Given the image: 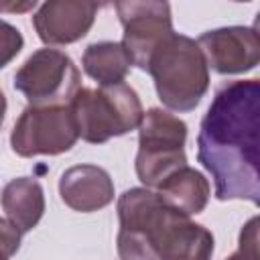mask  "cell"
<instances>
[{"mask_svg":"<svg viewBox=\"0 0 260 260\" xmlns=\"http://www.w3.org/2000/svg\"><path fill=\"white\" fill-rule=\"evenodd\" d=\"M197 160L211 175L215 199L260 203V81L223 83L197 134Z\"/></svg>","mask_w":260,"mask_h":260,"instance_id":"6da1fadb","label":"cell"},{"mask_svg":"<svg viewBox=\"0 0 260 260\" xmlns=\"http://www.w3.org/2000/svg\"><path fill=\"white\" fill-rule=\"evenodd\" d=\"M146 71L154 81L158 100L173 112L195 110L209 89V67L187 35L171 32L152 51Z\"/></svg>","mask_w":260,"mask_h":260,"instance_id":"7a4b0ae2","label":"cell"},{"mask_svg":"<svg viewBox=\"0 0 260 260\" xmlns=\"http://www.w3.org/2000/svg\"><path fill=\"white\" fill-rule=\"evenodd\" d=\"M77 134L89 144H104L110 138L124 136L140 126L144 116L134 87L128 83L79 87L69 104Z\"/></svg>","mask_w":260,"mask_h":260,"instance_id":"3957f363","label":"cell"},{"mask_svg":"<svg viewBox=\"0 0 260 260\" xmlns=\"http://www.w3.org/2000/svg\"><path fill=\"white\" fill-rule=\"evenodd\" d=\"M187 124L162 108L144 112L138 126L134 169L146 189H156L171 173L187 165Z\"/></svg>","mask_w":260,"mask_h":260,"instance_id":"277c9868","label":"cell"},{"mask_svg":"<svg viewBox=\"0 0 260 260\" xmlns=\"http://www.w3.org/2000/svg\"><path fill=\"white\" fill-rule=\"evenodd\" d=\"M79 87L81 73L77 65L59 49L35 51L14 73V89L35 108L69 106Z\"/></svg>","mask_w":260,"mask_h":260,"instance_id":"5b68a950","label":"cell"},{"mask_svg":"<svg viewBox=\"0 0 260 260\" xmlns=\"http://www.w3.org/2000/svg\"><path fill=\"white\" fill-rule=\"evenodd\" d=\"M79 140L73 112L69 106H49L22 110L10 132V146L22 158L39 154H63Z\"/></svg>","mask_w":260,"mask_h":260,"instance_id":"8992f818","label":"cell"},{"mask_svg":"<svg viewBox=\"0 0 260 260\" xmlns=\"http://www.w3.org/2000/svg\"><path fill=\"white\" fill-rule=\"evenodd\" d=\"M118 18L124 26V39L120 41L128 51L132 65L146 71L152 51L173 30V16L169 2H116Z\"/></svg>","mask_w":260,"mask_h":260,"instance_id":"52a82bcc","label":"cell"},{"mask_svg":"<svg viewBox=\"0 0 260 260\" xmlns=\"http://www.w3.org/2000/svg\"><path fill=\"white\" fill-rule=\"evenodd\" d=\"M197 45L207 67L219 75L252 71L260 61V41L254 26H221L203 32Z\"/></svg>","mask_w":260,"mask_h":260,"instance_id":"ba28073f","label":"cell"},{"mask_svg":"<svg viewBox=\"0 0 260 260\" xmlns=\"http://www.w3.org/2000/svg\"><path fill=\"white\" fill-rule=\"evenodd\" d=\"M98 10L89 0H49L37 8L32 26L45 45H71L89 32Z\"/></svg>","mask_w":260,"mask_h":260,"instance_id":"9c48e42d","label":"cell"},{"mask_svg":"<svg viewBox=\"0 0 260 260\" xmlns=\"http://www.w3.org/2000/svg\"><path fill=\"white\" fill-rule=\"evenodd\" d=\"M59 195L73 211L91 213L114 201V181L98 165H75L61 173Z\"/></svg>","mask_w":260,"mask_h":260,"instance_id":"30bf717a","label":"cell"},{"mask_svg":"<svg viewBox=\"0 0 260 260\" xmlns=\"http://www.w3.org/2000/svg\"><path fill=\"white\" fill-rule=\"evenodd\" d=\"M156 195L169 209L191 217L205 209L211 195V187L203 173L185 165L171 173L156 187Z\"/></svg>","mask_w":260,"mask_h":260,"instance_id":"8fae6325","label":"cell"},{"mask_svg":"<svg viewBox=\"0 0 260 260\" xmlns=\"http://www.w3.org/2000/svg\"><path fill=\"white\" fill-rule=\"evenodd\" d=\"M0 201L8 221L20 234L37 228L45 213V193L41 183L32 177H16L8 181Z\"/></svg>","mask_w":260,"mask_h":260,"instance_id":"7c38bea8","label":"cell"},{"mask_svg":"<svg viewBox=\"0 0 260 260\" xmlns=\"http://www.w3.org/2000/svg\"><path fill=\"white\" fill-rule=\"evenodd\" d=\"M81 67L83 71L102 85H116L124 83L132 59L122 43L118 41H100L85 47L81 55Z\"/></svg>","mask_w":260,"mask_h":260,"instance_id":"4fadbf2b","label":"cell"},{"mask_svg":"<svg viewBox=\"0 0 260 260\" xmlns=\"http://www.w3.org/2000/svg\"><path fill=\"white\" fill-rule=\"evenodd\" d=\"M211 256H213V236L205 225H201L187 246H183L165 260H211Z\"/></svg>","mask_w":260,"mask_h":260,"instance_id":"5bb4252c","label":"cell"},{"mask_svg":"<svg viewBox=\"0 0 260 260\" xmlns=\"http://www.w3.org/2000/svg\"><path fill=\"white\" fill-rule=\"evenodd\" d=\"M225 260H260L258 254V217H250L240 232L238 250Z\"/></svg>","mask_w":260,"mask_h":260,"instance_id":"9a60e30c","label":"cell"},{"mask_svg":"<svg viewBox=\"0 0 260 260\" xmlns=\"http://www.w3.org/2000/svg\"><path fill=\"white\" fill-rule=\"evenodd\" d=\"M22 47H24L22 32L14 24L0 18V69H4L12 59H16Z\"/></svg>","mask_w":260,"mask_h":260,"instance_id":"2e32d148","label":"cell"},{"mask_svg":"<svg viewBox=\"0 0 260 260\" xmlns=\"http://www.w3.org/2000/svg\"><path fill=\"white\" fill-rule=\"evenodd\" d=\"M20 240H22V234L8 219L0 217V256L2 258L14 256L20 248Z\"/></svg>","mask_w":260,"mask_h":260,"instance_id":"e0dca14e","label":"cell"},{"mask_svg":"<svg viewBox=\"0 0 260 260\" xmlns=\"http://www.w3.org/2000/svg\"><path fill=\"white\" fill-rule=\"evenodd\" d=\"M37 8V0H28V2H0V12H28Z\"/></svg>","mask_w":260,"mask_h":260,"instance_id":"ac0fdd59","label":"cell"},{"mask_svg":"<svg viewBox=\"0 0 260 260\" xmlns=\"http://www.w3.org/2000/svg\"><path fill=\"white\" fill-rule=\"evenodd\" d=\"M4 114H6V95L0 89V128H2V122H4Z\"/></svg>","mask_w":260,"mask_h":260,"instance_id":"d6986e66","label":"cell"},{"mask_svg":"<svg viewBox=\"0 0 260 260\" xmlns=\"http://www.w3.org/2000/svg\"><path fill=\"white\" fill-rule=\"evenodd\" d=\"M0 260H8V258H2V256H0Z\"/></svg>","mask_w":260,"mask_h":260,"instance_id":"ffe728a7","label":"cell"}]
</instances>
